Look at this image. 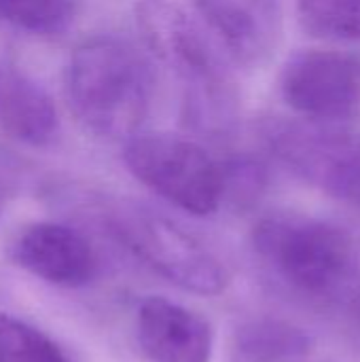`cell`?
<instances>
[{
	"instance_id": "obj_10",
	"label": "cell",
	"mask_w": 360,
	"mask_h": 362,
	"mask_svg": "<svg viewBox=\"0 0 360 362\" xmlns=\"http://www.w3.org/2000/svg\"><path fill=\"white\" fill-rule=\"evenodd\" d=\"M197 15L242 66L263 64L278 45L280 0H193Z\"/></svg>"
},
{
	"instance_id": "obj_17",
	"label": "cell",
	"mask_w": 360,
	"mask_h": 362,
	"mask_svg": "<svg viewBox=\"0 0 360 362\" xmlns=\"http://www.w3.org/2000/svg\"><path fill=\"white\" fill-rule=\"evenodd\" d=\"M359 301H360V297H359Z\"/></svg>"
},
{
	"instance_id": "obj_9",
	"label": "cell",
	"mask_w": 360,
	"mask_h": 362,
	"mask_svg": "<svg viewBox=\"0 0 360 362\" xmlns=\"http://www.w3.org/2000/svg\"><path fill=\"white\" fill-rule=\"evenodd\" d=\"M136 341L149 362H210L212 325L166 297H146L136 312Z\"/></svg>"
},
{
	"instance_id": "obj_11",
	"label": "cell",
	"mask_w": 360,
	"mask_h": 362,
	"mask_svg": "<svg viewBox=\"0 0 360 362\" xmlns=\"http://www.w3.org/2000/svg\"><path fill=\"white\" fill-rule=\"evenodd\" d=\"M0 123L13 140L42 148L57 134V110L38 83L21 72H11L0 89Z\"/></svg>"
},
{
	"instance_id": "obj_16",
	"label": "cell",
	"mask_w": 360,
	"mask_h": 362,
	"mask_svg": "<svg viewBox=\"0 0 360 362\" xmlns=\"http://www.w3.org/2000/svg\"><path fill=\"white\" fill-rule=\"evenodd\" d=\"M2 210H4V199H2V193H0V218H2Z\"/></svg>"
},
{
	"instance_id": "obj_7",
	"label": "cell",
	"mask_w": 360,
	"mask_h": 362,
	"mask_svg": "<svg viewBox=\"0 0 360 362\" xmlns=\"http://www.w3.org/2000/svg\"><path fill=\"white\" fill-rule=\"evenodd\" d=\"M280 93L306 121L360 123V57L329 49L299 51L282 66Z\"/></svg>"
},
{
	"instance_id": "obj_5",
	"label": "cell",
	"mask_w": 360,
	"mask_h": 362,
	"mask_svg": "<svg viewBox=\"0 0 360 362\" xmlns=\"http://www.w3.org/2000/svg\"><path fill=\"white\" fill-rule=\"evenodd\" d=\"M108 225L123 248L180 291L212 297L227 288L223 261L176 223L149 210L121 208Z\"/></svg>"
},
{
	"instance_id": "obj_12",
	"label": "cell",
	"mask_w": 360,
	"mask_h": 362,
	"mask_svg": "<svg viewBox=\"0 0 360 362\" xmlns=\"http://www.w3.org/2000/svg\"><path fill=\"white\" fill-rule=\"evenodd\" d=\"M314 339L299 325L257 316L240 322L227 344L229 362H299L312 352Z\"/></svg>"
},
{
	"instance_id": "obj_14",
	"label": "cell",
	"mask_w": 360,
	"mask_h": 362,
	"mask_svg": "<svg viewBox=\"0 0 360 362\" xmlns=\"http://www.w3.org/2000/svg\"><path fill=\"white\" fill-rule=\"evenodd\" d=\"M297 15L314 36L360 40V0H297Z\"/></svg>"
},
{
	"instance_id": "obj_1",
	"label": "cell",
	"mask_w": 360,
	"mask_h": 362,
	"mask_svg": "<svg viewBox=\"0 0 360 362\" xmlns=\"http://www.w3.org/2000/svg\"><path fill=\"white\" fill-rule=\"evenodd\" d=\"M64 85L72 115L106 140L134 138L153 100L149 59L119 36L83 40L66 64Z\"/></svg>"
},
{
	"instance_id": "obj_2",
	"label": "cell",
	"mask_w": 360,
	"mask_h": 362,
	"mask_svg": "<svg viewBox=\"0 0 360 362\" xmlns=\"http://www.w3.org/2000/svg\"><path fill=\"white\" fill-rule=\"evenodd\" d=\"M136 23L155 59L180 85L187 121L204 134L229 132L238 115V91L204 30L170 0H142Z\"/></svg>"
},
{
	"instance_id": "obj_6",
	"label": "cell",
	"mask_w": 360,
	"mask_h": 362,
	"mask_svg": "<svg viewBox=\"0 0 360 362\" xmlns=\"http://www.w3.org/2000/svg\"><path fill=\"white\" fill-rule=\"evenodd\" d=\"M263 140L301 180L360 208V132L312 121H269Z\"/></svg>"
},
{
	"instance_id": "obj_4",
	"label": "cell",
	"mask_w": 360,
	"mask_h": 362,
	"mask_svg": "<svg viewBox=\"0 0 360 362\" xmlns=\"http://www.w3.org/2000/svg\"><path fill=\"white\" fill-rule=\"evenodd\" d=\"M123 163L138 182L193 216H210L225 199V168L193 140L136 134L123 146Z\"/></svg>"
},
{
	"instance_id": "obj_13",
	"label": "cell",
	"mask_w": 360,
	"mask_h": 362,
	"mask_svg": "<svg viewBox=\"0 0 360 362\" xmlns=\"http://www.w3.org/2000/svg\"><path fill=\"white\" fill-rule=\"evenodd\" d=\"M0 362H70V358L47 333L0 310Z\"/></svg>"
},
{
	"instance_id": "obj_15",
	"label": "cell",
	"mask_w": 360,
	"mask_h": 362,
	"mask_svg": "<svg viewBox=\"0 0 360 362\" xmlns=\"http://www.w3.org/2000/svg\"><path fill=\"white\" fill-rule=\"evenodd\" d=\"M72 15V0H0V21L32 34H57L68 28Z\"/></svg>"
},
{
	"instance_id": "obj_3",
	"label": "cell",
	"mask_w": 360,
	"mask_h": 362,
	"mask_svg": "<svg viewBox=\"0 0 360 362\" xmlns=\"http://www.w3.org/2000/svg\"><path fill=\"white\" fill-rule=\"evenodd\" d=\"M250 240L263 267L299 297L339 301L356 286L359 242L337 223L280 212L263 216Z\"/></svg>"
},
{
	"instance_id": "obj_8",
	"label": "cell",
	"mask_w": 360,
	"mask_h": 362,
	"mask_svg": "<svg viewBox=\"0 0 360 362\" xmlns=\"http://www.w3.org/2000/svg\"><path fill=\"white\" fill-rule=\"evenodd\" d=\"M11 261L30 276L62 288L87 286L98 274L89 240L62 223H34L11 244Z\"/></svg>"
}]
</instances>
